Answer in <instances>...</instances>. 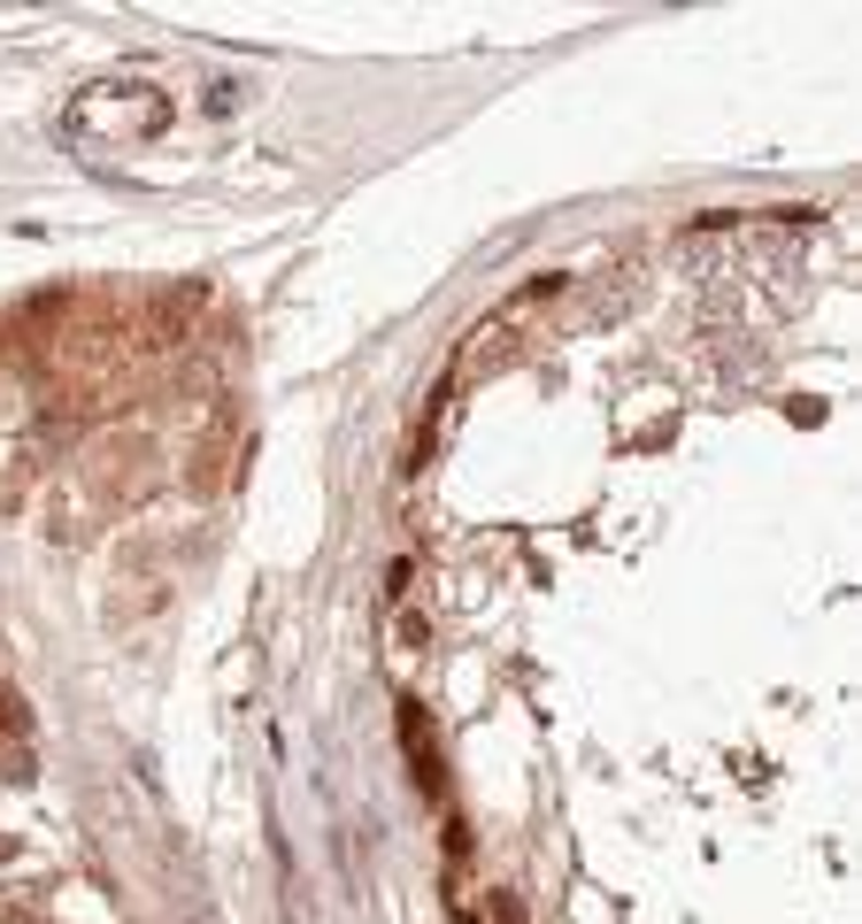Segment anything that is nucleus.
Returning a JSON list of instances; mask_svg holds the SVG:
<instances>
[{
    "instance_id": "f257e3e1",
    "label": "nucleus",
    "mask_w": 862,
    "mask_h": 924,
    "mask_svg": "<svg viewBox=\"0 0 862 924\" xmlns=\"http://www.w3.org/2000/svg\"><path fill=\"white\" fill-rule=\"evenodd\" d=\"M401 747H408V763H416V786L440 794V739H431V717L416 694H401Z\"/></svg>"
},
{
    "instance_id": "f03ea898",
    "label": "nucleus",
    "mask_w": 862,
    "mask_h": 924,
    "mask_svg": "<svg viewBox=\"0 0 862 924\" xmlns=\"http://www.w3.org/2000/svg\"><path fill=\"white\" fill-rule=\"evenodd\" d=\"M0 732H9V739H24V732H31V717H24V701H16L9 686H0Z\"/></svg>"
},
{
    "instance_id": "7ed1b4c3",
    "label": "nucleus",
    "mask_w": 862,
    "mask_h": 924,
    "mask_svg": "<svg viewBox=\"0 0 862 924\" xmlns=\"http://www.w3.org/2000/svg\"><path fill=\"white\" fill-rule=\"evenodd\" d=\"M447 856L470 863V824H462V817H447Z\"/></svg>"
},
{
    "instance_id": "20e7f679",
    "label": "nucleus",
    "mask_w": 862,
    "mask_h": 924,
    "mask_svg": "<svg viewBox=\"0 0 862 924\" xmlns=\"http://www.w3.org/2000/svg\"><path fill=\"white\" fill-rule=\"evenodd\" d=\"M455 924H478V909H470V901H462V894H455Z\"/></svg>"
}]
</instances>
